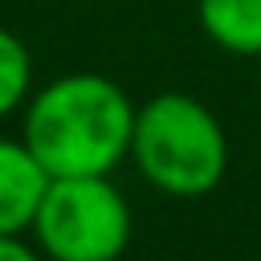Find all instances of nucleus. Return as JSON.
Instances as JSON below:
<instances>
[{
    "label": "nucleus",
    "mask_w": 261,
    "mask_h": 261,
    "mask_svg": "<svg viewBox=\"0 0 261 261\" xmlns=\"http://www.w3.org/2000/svg\"><path fill=\"white\" fill-rule=\"evenodd\" d=\"M139 106L102 73H65L24 102V143L49 179L110 175L130 155Z\"/></svg>",
    "instance_id": "nucleus-1"
},
{
    "label": "nucleus",
    "mask_w": 261,
    "mask_h": 261,
    "mask_svg": "<svg viewBox=\"0 0 261 261\" xmlns=\"http://www.w3.org/2000/svg\"><path fill=\"white\" fill-rule=\"evenodd\" d=\"M130 159L139 175L179 200L208 196L228 171V139L220 118L192 94H155L135 114Z\"/></svg>",
    "instance_id": "nucleus-2"
},
{
    "label": "nucleus",
    "mask_w": 261,
    "mask_h": 261,
    "mask_svg": "<svg viewBox=\"0 0 261 261\" xmlns=\"http://www.w3.org/2000/svg\"><path fill=\"white\" fill-rule=\"evenodd\" d=\"M29 232L45 261H118L130 245V204L110 175H61L49 179Z\"/></svg>",
    "instance_id": "nucleus-3"
},
{
    "label": "nucleus",
    "mask_w": 261,
    "mask_h": 261,
    "mask_svg": "<svg viewBox=\"0 0 261 261\" xmlns=\"http://www.w3.org/2000/svg\"><path fill=\"white\" fill-rule=\"evenodd\" d=\"M49 171L37 163L24 139H0V237H20L33 228Z\"/></svg>",
    "instance_id": "nucleus-4"
},
{
    "label": "nucleus",
    "mask_w": 261,
    "mask_h": 261,
    "mask_svg": "<svg viewBox=\"0 0 261 261\" xmlns=\"http://www.w3.org/2000/svg\"><path fill=\"white\" fill-rule=\"evenodd\" d=\"M196 20L224 53L261 57V0H196Z\"/></svg>",
    "instance_id": "nucleus-5"
},
{
    "label": "nucleus",
    "mask_w": 261,
    "mask_h": 261,
    "mask_svg": "<svg viewBox=\"0 0 261 261\" xmlns=\"http://www.w3.org/2000/svg\"><path fill=\"white\" fill-rule=\"evenodd\" d=\"M33 94V57L24 41L0 24V118L20 110Z\"/></svg>",
    "instance_id": "nucleus-6"
},
{
    "label": "nucleus",
    "mask_w": 261,
    "mask_h": 261,
    "mask_svg": "<svg viewBox=\"0 0 261 261\" xmlns=\"http://www.w3.org/2000/svg\"><path fill=\"white\" fill-rule=\"evenodd\" d=\"M0 261H45V253L29 249L20 237H0Z\"/></svg>",
    "instance_id": "nucleus-7"
},
{
    "label": "nucleus",
    "mask_w": 261,
    "mask_h": 261,
    "mask_svg": "<svg viewBox=\"0 0 261 261\" xmlns=\"http://www.w3.org/2000/svg\"><path fill=\"white\" fill-rule=\"evenodd\" d=\"M118 261H122V257H118Z\"/></svg>",
    "instance_id": "nucleus-8"
}]
</instances>
